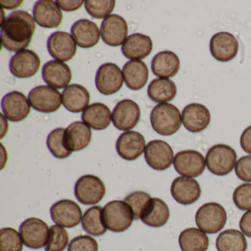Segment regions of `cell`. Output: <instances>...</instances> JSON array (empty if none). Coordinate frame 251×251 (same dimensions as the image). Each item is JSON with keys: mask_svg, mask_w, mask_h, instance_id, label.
<instances>
[{"mask_svg": "<svg viewBox=\"0 0 251 251\" xmlns=\"http://www.w3.org/2000/svg\"><path fill=\"white\" fill-rule=\"evenodd\" d=\"M33 13L35 22L44 28H56L62 23V11L57 2L52 0L38 1Z\"/></svg>", "mask_w": 251, "mask_h": 251, "instance_id": "ffe728a7", "label": "cell"}, {"mask_svg": "<svg viewBox=\"0 0 251 251\" xmlns=\"http://www.w3.org/2000/svg\"><path fill=\"white\" fill-rule=\"evenodd\" d=\"M123 73L115 64L107 63L98 69L95 77L97 89L104 95L117 93L123 85Z\"/></svg>", "mask_w": 251, "mask_h": 251, "instance_id": "9c48e42d", "label": "cell"}, {"mask_svg": "<svg viewBox=\"0 0 251 251\" xmlns=\"http://www.w3.org/2000/svg\"><path fill=\"white\" fill-rule=\"evenodd\" d=\"M239 51V42L234 36L227 32L216 33L210 41V52L217 61L228 62Z\"/></svg>", "mask_w": 251, "mask_h": 251, "instance_id": "9a60e30c", "label": "cell"}, {"mask_svg": "<svg viewBox=\"0 0 251 251\" xmlns=\"http://www.w3.org/2000/svg\"><path fill=\"white\" fill-rule=\"evenodd\" d=\"M20 232L24 245L27 248L40 249L48 244L50 228L41 219L32 217L25 220L20 226Z\"/></svg>", "mask_w": 251, "mask_h": 251, "instance_id": "52a82bcc", "label": "cell"}, {"mask_svg": "<svg viewBox=\"0 0 251 251\" xmlns=\"http://www.w3.org/2000/svg\"><path fill=\"white\" fill-rule=\"evenodd\" d=\"M41 60L39 55L30 50L17 52L10 61V71L18 78H29L39 71Z\"/></svg>", "mask_w": 251, "mask_h": 251, "instance_id": "2e32d148", "label": "cell"}, {"mask_svg": "<svg viewBox=\"0 0 251 251\" xmlns=\"http://www.w3.org/2000/svg\"><path fill=\"white\" fill-rule=\"evenodd\" d=\"M123 73L126 86L133 91L142 89L149 77L148 67L143 61L139 60L126 63L123 67Z\"/></svg>", "mask_w": 251, "mask_h": 251, "instance_id": "f546056e", "label": "cell"}, {"mask_svg": "<svg viewBox=\"0 0 251 251\" xmlns=\"http://www.w3.org/2000/svg\"><path fill=\"white\" fill-rule=\"evenodd\" d=\"M28 100L35 110L50 114L55 112L61 108L62 95L59 91L50 86H40L32 89Z\"/></svg>", "mask_w": 251, "mask_h": 251, "instance_id": "ba28073f", "label": "cell"}, {"mask_svg": "<svg viewBox=\"0 0 251 251\" xmlns=\"http://www.w3.org/2000/svg\"><path fill=\"white\" fill-rule=\"evenodd\" d=\"M145 137L139 132L129 130L120 135L117 141V153L126 161H134L145 152Z\"/></svg>", "mask_w": 251, "mask_h": 251, "instance_id": "d6986e66", "label": "cell"}, {"mask_svg": "<svg viewBox=\"0 0 251 251\" xmlns=\"http://www.w3.org/2000/svg\"><path fill=\"white\" fill-rule=\"evenodd\" d=\"M89 102L90 94L81 85H70L63 92V105L70 112L80 113L84 111L88 108Z\"/></svg>", "mask_w": 251, "mask_h": 251, "instance_id": "83f0119b", "label": "cell"}, {"mask_svg": "<svg viewBox=\"0 0 251 251\" xmlns=\"http://www.w3.org/2000/svg\"><path fill=\"white\" fill-rule=\"evenodd\" d=\"M36 30V23L27 11H17L5 19L1 29V41L5 49L20 52L29 46Z\"/></svg>", "mask_w": 251, "mask_h": 251, "instance_id": "6da1fadb", "label": "cell"}, {"mask_svg": "<svg viewBox=\"0 0 251 251\" xmlns=\"http://www.w3.org/2000/svg\"><path fill=\"white\" fill-rule=\"evenodd\" d=\"M173 165L178 174L184 177H196L202 174L206 164L201 152L186 150L180 151L175 155Z\"/></svg>", "mask_w": 251, "mask_h": 251, "instance_id": "30bf717a", "label": "cell"}, {"mask_svg": "<svg viewBox=\"0 0 251 251\" xmlns=\"http://www.w3.org/2000/svg\"><path fill=\"white\" fill-rule=\"evenodd\" d=\"M151 122L152 128L158 134L171 136L181 126V114L176 105L167 102L160 103L152 109Z\"/></svg>", "mask_w": 251, "mask_h": 251, "instance_id": "7a4b0ae2", "label": "cell"}, {"mask_svg": "<svg viewBox=\"0 0 251 251\" xmlns=\"http://www.w3.org/2000/svg\"><path fill=\"white\" fill-rule=\"evenodd\" d=\"M195 221L202 231L213 234L218 233L226 226L227 213L220 203L207 202L200 207L197 211Z\"/></svg>", "mask_w": 251, "mask_h": 251, "instance_id": "5b68a950", "label": "cell"}, {"mask_svg": "<svg viewBox=\"0 0 251 251\" xmlns=\"http://www.w3.org/2000/svg\"><path fill=\"white\" fill-rule=\"evenodd\" d=\"M85 3L83 0H75V1H61L58 0L57 1V4L63 11L67 12H71V11H77L81 8L82 5Z\"/></svg>", "mask_w": 251, "mask_h": 251, "instance_id": "ee69618b", "label": "cell"}, {"mask_svg": "<svg viewBox=\"0 0 251 251\" xmlns=\"http://www.w3.org/2000/svg\"><path fill=\"white\" fill-rule=\"evenodd\" d=\"M170 212L167 204L158 198H151L140 220L147 226L152 227L164 226L170 218Z\"/></svg>", "mask_w": 251, "mask_h": 251, "instance_id": "f1b7e54d", "label": "cell"}, {"mask_svg": "<svg viewBox=\"0 0 251 251\" xmlns=\"http://www.w3.org/2000/svg\"><path fill=\"white\" fill-rule=\"evenodd\" d=\"M71 33L76 44L84 49L93 48L98 45L100 39L99 27L94 22L89 20L76 22L72 27Z\"/></svg>", "mask_w": 251, "mask_h": 251, "instance_id": "d4e9b609", "label": "cell"}, {"mask_svg": "<svg viewBox=\"0 0 251 251\" xmlns=\"http://www.w3.org/2000/svg\"><path fill=\"white\" fill-rule=\"evenodd\" d=\"M102 207L95 205L86 210L82 218L83 230L92 236L103 235L107 231L102 217Z\"/></svg>", "mask_w": 251, "mask_h": 251, "instance_id": "e575fe53", "label": "cell"}, {"mask_svg": "<svg viewBox=\"0 0 251 251\" xmlns=\"http://www.w3.org/2000/svg\"><path fill=\"white\" fill-rule=\"evenodd\" d=\"M30 105L27 97L17 91L10 92L2 98V111L5 117L13 123L25 120L30 114Z\"/></svg>", "mask_w": 251, "mask_h": 251, "instance_id": "ac0fdd59", "label": "cell"}, {"mask_svg": "<svg viewBox=\"0 0 251 251\" xmlns=\"http://www.w3.org/2000/svg\"><path fill=\"white\" fill-rule=\"evenodd\" d=\"M68 251H98V242L89 235H80L71 241Z\"/></svg>", "mask_w": 251, "mask_h": 251, "instance_id": "b9f144b4", "label": "cell"}, {"mask_svg": "<svg viewBox=\"0 0 251 251\" xmlns=\"http://www.w3.org/2000/svg\"><path fill=\"white\" fill-rule=\"evenodd\" d=\"M182 123L188 131L200 133L209 126L211 114L208 108L200 103L186 105L182 111Z\"/></svg>", "mask_w": 251, "mask_h": 251, "instance_id": "44dd1931", "label": "cell"}, {"mask_svg": "<svg viewBox=\"0 0 251 251\" xmlns=\"http://www.w3.org/2000/svg\"><path fill=\"white\" fill-rule=\"evenodd\" d=\"M240 145L245 152L251 155V126L242 132L240 137Z\"/></svg>", "mask_w": 251, "mask_h": 251, "instance_id": "bcb514c9", "label": "cell"}, {"mask_svg": "<svg viewBox=\"0 0 251 251\" xmlns=\"http://www.w3.org/2000/svg\"><path fill=\"white\" fill-rule=\"evenodd\" d=\"M66 130L62 127L52 130L47 139V145L51 153L57 158H66L72 154L64 142V133Z\"/></svg>", "mask_w": 251, "mask_h": 251, "instance_id": "d590c367", "label": "cell"}, {"mask_svg": "<svg viewBox=\"0 0 251 251\" xmlns=\"http://www.w3.org/2000/svg\"><path fill=\"white\" fill-rule=\"evenodd\" d=\"M236 151L228 145L219 144L211 147L205 155V164L212 174L224 176L231 173L236 165Z\"/></svg>", "mask_w": 251, "mask_h": 251, "instance_id": "277c9868", "label": "cell"}, {"mask_svg": "<svg viewBox=\"0 0 251 251\" xmlns=\"http://www.w3.org/2000/svg\"><path fill=\"white\" fill-rule=\"evenodd\" d=\"M235 173L240 180L251 182V155L241 157L236 161Z\"/></svg>", "mask_w": 251, "mask_h": 251, "instance_id": "7bdbcfd3", "label": "cell"}, {"mask_svg": "<svg viewBox=\"0 0 251 251\" xmlns=\"http://www.w3.org/2000/svg\"><path fill=\"white\" fill-rule=\"evenodd\" d=\"M239 227L243 234L251 238V211H248L241 217Z\"/></svg>", "mask_w": 251, "mask_h": 251, "instance_id": "f6af8a7d", "label": "cell"}, {"mask_svg": "<svg viewBox=\"0 0 251 251\" xmlns=\"http://www.w3.org/2000/svg\"><path fill=\"white\" fill-rule=\"evenodd\" d=\"M147 164L155 170L164 171L171 167L174 153L170 145L162 140L151 141L145 150Z\"/></svg>", "mask_w": 251, "mask_h": 251, "instance_id": "8fae6325", "label": "cell"}, {"mask_svg": "<svg viewBox=\"0 0 251 251\" xmlns=\"http://www.w3.org/2000/svg\"><path fill=\"white\" fill-rule=\"evenodd\" d=\"M1 147H2V164H1V170H2L7 162V152L2 144H1Z\"/></svg>", "mask_w": 251, "mask_h": 251, "instance_id": "681fc988", "label": "cell"}, {"mask_svg": "<svg viewBox=\"0 0 251 251\" xmlns=\"http://www.w3.org/2000/svg\"><path fill=\"white\" fill-rule=\"evenodd\" d=\"M72 77L71 69L61 61H49L42 69L43 80L54 89H66L71 82Z\"/></svg>", "mask_w": 251, "mask_h": 251, "instance_id": "603a6c76", "label": "cell"}, {"mask_svg": "<svg viewBox=\"0 0 251 251\" xmlns=\"http://www.w3.org/2000/svg\"><path fill=\"white\" fill-rule=\"evenodd\" d=\"M180 66V59L177 55L167 50L158 52L151 63L152 73L160 78L174 77L178 73Z\"/></svg>", "mask_w": 251, "mask_h": 251, "instance_id": "4316f807", "label": "cell"}, {"mask_svg": "<svg viewBox=\"0 0 251 251\" xmlns=\"http://www.w3.org/2000/svg\"><path fill=\"white\" fill-rule=\"evenodd\" d=\"M152 50V40L149 36L142 33L130 35L122 47V52L124 56L133 61L144 59Z\"/></svg>", "mask_w": 251, "mask_h": 251, "instance_id": "484cf974", "label": "cell"}, {"mask_svg": "<svg viewBox=\"0 0 251 251\" xmlns=\"http://www.w3.org/2000/svg\"><path fill=\"white\" fill-rule=\"evenodd\" d=\"M21 235L12 227H4L0 230V251H23Z\"/></svg>", "mask_w": 251, "mask_h": 251, "instance_id": "74e56055", "label": "cell"}, {"mask_svg": "<svg viewBox=\"0 0 251 251\" xmlns=\"http://www.w3.org/2000/svg\"><path fill=\"white\" fill-rule=\"evenodd\" d=\"M100 34L102 40L108 46L123 45L128 34V27L126 20L117 14L110 15L101 25Z\"/></svg>", "mask_w": 251, "mask_h": 251, "instance_id": "5bb4252c", "label": "cell"}, {"mask_svg": "<svg viewBox=\"0 0 251 251\" xmlns=\"http://www.w3.org/2000/svg\"><path fill=\"white\" fill-rule=\"evenodd\" d=\"M48 49L57 61L67 62L77 52V44L70 33L58 31L52 33L48 41Z\"/></svg>", "mask_w": 251, "mask_h": 251, "instance_id": "e0dca14e", "label": "cell"}, {"mask_svg": "<svg viewBox=\"0 0 251 251\" xmlns=\"http://www.w3.org/2000/svg\"><path fill=\"white\" fill-rule=\"evenodd\" d=\"M106 189L102 180L94 175L82 176L76 182L75 195L83 205H95L102 201Z\"/></svg>", "mask_w": 251, "mask_h": 251, "instance_id": "8992f818", "label": "cell"}, {"mask_svg": "<svg viewBox=\"0 0 251 251\" xmlns=\"http://www.w3.org/2000/svg\"><path fill=\"white\" fill-rule=\"evenodd\" d=\"M151 198H152L151 195L147 192L137 191L127 195L125 198L124 201L127 202L131 208L135 220H139Z\"/></svg>", "mask_w": 251, "mask_h": 251, "instance_id": "ab89813d", "label": "cell"}, {"mask_svg": "<svg viewBox=\"0 0 251 251\" xmlns=\"http://www.w3.org/2000/svg\"><path fill=\"white\" fill-rule=\"evenodd\" d=\"M50 214L57 225L68 228L78 226L83 218L81 208L71 200H61L54 203L50 208Z\"/></svg>", "mask_w": 251, "mask_h": 251, "instance_id": "7c38bea8", "label": "cell"}, {"mask_svg": "<svg viewBox=\"0 0 251 251\" xmlns=\"http://www.w3.org/2000/svg\"><path fill=\"white\" fill-rule=\"evenodd\" d=\"M82 120L85 124L94 130H102L106 129L112 120L111 110L103 103H93L82 114Z\"/></svg>", "mask_w": 251, "mask_h": 251, "instance_id": "4dcf8cb0", "label": "cell"}, {"mask_svg": "<svg viewBox=\"0 0 251 251\" xmlns=\"http://www.w3.org/2000/svg\"><path fill=\"white\" fill-rule=\"evenodd\" d=\"M148 95L153 102L166 103L176 98L177 87L176 83L170 79H154L148 86Z\"/></svg>", "mask_w": 251, "mask_h": 251, "instance_id": "d6a6232c", "label": "cell"}, {"mask_svg": "<svg viewBox=\"0 0 251 251\" xmlns=\"http://www.w3.org/2000/svg\"><path fill=\"white\" fill-rule=\"evenodd\" d=\"M115 7L114 0H86L85 8L88 14L93 18L106 19L114 11Z\"/></svg>", "mask_w": 251, "mask_h": 251, "instance_id": "f35d334b", "label": "cell"}, {"mask_svg": "<svg viewBox=\"0 0 251 251\" xmlns=\"http://www.w3.org/2000/svg\"><path fill=\"white\" fill-rule=\"evenodd\" d=\"M172 196L182 205H190L198 201L201 195L199 183L192 177H176L171 185Z\"/></svg>", "mask_w": 251, "mask_h": 251, "instance_id": "7402d4cb", "label": "cell"}, {"mask_svg": "<svg viewBox=\"0 0 251 251\" xmlns=\"http://www.w3.org/2000/svg\"><path fill=\"white\" fill-rule=\"evenodd\" d=\"M178 242L182 251H206L209 239L201 229L189 227L180 233Z\"/></svg>", "mask_w": 251, "mask_h": 251, "instance_id": "1f68e13d", "label": "cell"}, {"mask_svg": "<svg viewBox=\"0 0 251 251\" xmlns=\"http://www.w3.org/2000/svg\"><path fill=\"white\" fill-rule=\"evenodd\" d=\"M233 201L239 209L251 211V183H242L237 186L233 193Z\"/></svg>", "mask_w": 251, "mask_h": 251, "instance_id": "60d3db41", "label": "cell"}, {"mask_svg": "<svg viewBox=\"0 0 251 251\" xmlns=\"http://www.w3.org/2000/svg\"><path fill=\"white\" fill-rule=\"evenodd\" d=\"M23 1H0V5L2 8L7 10H14L20 6Z\"/></svg>", "mask_w": 251, "mask_h": 251, "instance_id": "7dc6e473", "label": "cell"}, {"mask_svg": "<svg viewBox=\"0 0 251 251\" xmlns=\"http://www.w3.org/2000/svg\"><path fill=\"white\" fill-rule=\"evenodd\" d=\"M141 111L139 105L131 100H123L117 104L112 113V123L114 127L123 131L136 127L140 120Z\"/></svg>", "mask_w": 251, "mask_h": 251, "instance_id": "4fadbf2b", "label": "cell"}, {"mask_svg": "<svg viewBox=\"0 0 251 251\" xmlns=\"http://www.w3.org/2000/svg\"><path fill=\"white\" fill-rule=\"evenodd\" d=\"M102 217L106 228L115 233L127 230L134 220L130 205L123 201L108 202L102 208Z\"/></svg>", "mask_w": 251, "mask_h": 251, "instance_id": "3957f363", "label": "cell"}, {"mask_svg": "<svg viewBox=\"0 0 251 251\" xmlns=\"http://www.w3.org/2000/svg\"><path fill=\"white\" fill-rule=\"evenodd\" d=\"M92 137L90 127L83 122H75L66 129L64 142L69 151L75 152L87 148Z\"/></svg>", "mask_w": 251, "mask_h": 251, "instance_id": "cb8c5ba5", "label": "cell"}, {"mask_svg": "<svg viewBox=\"0 0 251 251\" xmlns=\"http://www.w3.org/2000/svg\"><path fill=\"white\" fill-rule=\"evenodd\" d=\"M216 247L218 251H245L248 243L243 233L235 229H228L218 235Z\"/></svg>", "mask_w": 251, "mask_h": 251, "instance_id": "836d02e7", "label": "cell"}, {"mask_svg": "<svg viewBox=\"0 0 251 251\" xmlns=\"http://www.w3.org/2000/svg\"><path fill=\"white\" fill-rule=\"evenodd\" d=\"M0 117H1V136H0V138L2 139L8 132V123L3 114H0Z\"/></svg>", "mask_w": 251, "mask_h": 251, "instance_id": "c3c4849f", "label": "cell"}, {"mask_svg": "<svg viewBox=\"0 0 251 251\" xmlns=\"http://www.w3.org/2000/svg\"><path fill=\"white\" fill-rule=\"evenodd\" d=\"M69 242L70 236L67 230L59 225H54L50 228L45 251H64L68 246Z\"/></svg>", "mask_w": 251, "mask_h": 251, "instance_id": "8d00e7d4", "label": "cell"}]
</instances>
